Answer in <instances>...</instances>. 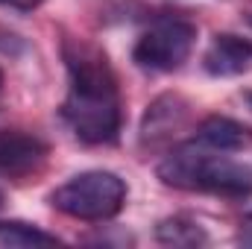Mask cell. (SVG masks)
I'll return each instance as SVG.
<instances>
[{
    "label": "cell",
    "mask_w": 252,
    "mask_h": 249,
    "mask_svg": "<svg viewBox=\"0 0 252 249\" xmlns=\"http://www.w3.org/2000/svg\"><path fill=\"white\" fill-rule=\"evenodd\" d=\"M47 158V144L21 129H0V176L3 179H24L35 173Z\"/></svg>",
    "instance_id": "5b68a950"
},
{
    "label": "cell",
    "mask_w": 252,
    "mask_h": 249,
    "mask_svg": "<svg viewBox=\"0 0 252 249\" xmlns=\"http://www.w3.org/2000/svg\"><path fill=\"white\" fill-rule=\"evenodd\" d=\"M238 241L244 244V247H252V211L241 220V232H238Z\"/></svg>",
    "instance_id": "7c38bea8"
},
{
    "label": "cell",
    "mask_w": 252,
    "mask_h": 249,
    "mask_svg": "<svg viewBox=\"0 0 252 249\" xmlns=\"http://www.w3.org/2000/svg\"><path fill=\"white\" fill-rule=\"evenodd\" d=\"M250 100H252V97H250Z\"/></svg>",
    "instance_id": "2e32d148"
},
{
    "label": "cell",
    "mask_w": 252,
    "mask_h": 249,
    "mask_svg": "<svg viewBox=\"0 0 252 249\" xmlns=\"http://www.w3.org/2000/svg\"><path fill=\"white\" fill-rule=\"evenodd\" d=\"M67 97L62 103V121L70 132L91 147L115 144L121 135V88L109 56L82 38H64Z\"/></svg>",
    "instance_id": "6da1fadb"
},
{
    "label": "cell",
    "mask_w": 252,
    "mask_h": 249,
    "mask_svg": "<svg viewBox=\"0 0 252 249\" xmlns=\"http://www.w3.org/2000/svg\"><path fill=\"white\" fill-rule=\"evenodd\" d=\"M0 85H3V70H0Z\"/></svg>",
    "instance_id": "4fadbf2b"
},
{
    "label": "cell",
    "mask_w": 252,
    "mask_h": 249,
    "mask_svg": "<svg viewBox=\"0 0 252 249\" xmlns=\"http://www.w3.org/2000/svg\"><path fill=\"white\" fill-rule=\"evenodd\" d=\"M202 67L211 76H241L252 70V38L235 35V32H220L211 38Z\"/></svg>",
    "instance_id": "8992f818"
},
{
    "label": "cell",
    "mask_w": 252,
    "mask_h": 249,
    "mask_svg": "<svg viewBox=\"0 0 252 249\" xmlns=\"http://www.w3.org/2000/svg\"><path fill=\"white\" fill-rule=\"evenodd\" d=\"M156 238H158V244H164V247H205V244H208L205 229H202L196 220L182 217V214L161 220V223L156 226Z\"/></svg>",
    "instance_id": "9c48e42d"
},
{
    "label": "cell",
    "mask_w": 252,
    "mask_h": 249,
    "mask_svg": "<svg viewBox=\"0 0 252 249\" xmlns=\"http://www.w3.org/2000/svg\"><path fill=\"white\" fill-rule=\"evenodd\" d=\"M0 244L18 249H38V247H56L59 238L47 235V232H41L30 223H21V220H3L0 223Z\"/></svg>",
    "instance_id": "30bf717a"
},
{
    "label": "cell",
    "mask_w": 252,
    "mask_h": 249,
    "mask_svg": "<svg viewBox=\"0 0 252 249\" xmlns=\"http://www.w3.org/2000/svg\"><path fill=\"white\" fill-rule=\"evenodd\" d=\"M44 0H0V6H9V9H18V12H32L38 9Z\"/></svg>",
    "instance_id": "8fae6325"
},
{
    "label": "cell",
    "mask_w": 252,
    "mask_h": 249,
    "mask_svg": "<svg viewBox=\"0 0 252 249\" xmlns=\"http://www.w3.org/2000/svg\"><path fill=\"white\" fill-rule=\"evenodd\" d=\"M185 118H188V103H185L182 97H176V94L158 97V100L147 109V115H144V126H141L144 144L150 141V147H156L158 141L176 135V129L185 124Z\"/></svg>",
    "instance_id": "52a82bcc"
},
{
    "label": "cell",
    "mask_w": 252,
    "mask_h": 249,
    "mask_svg": "<svg viewBox=\"0 0 252 249\" xmlns=\"http://www.w3.org/2000/svg\"><path fill=\"white\" fill-rule=\"evenodd\" d=\"M196 141L211 147V150H220V153H238V150L252 144V132L250 126L238 124L232 118L211 115L196 126Z\"/></svg>",
    "instance_id": "ba28073f"
},
{
    "label": "cell",
    "mask_w": 252,
    "mask_h": 249,
    "mask_svg": "<svg viewBox=\"0 0 252 249\" xmlns=\"http://www.w3.org/2000/svg\"><path fill=\"white\" fill-rule=\"evenodd\" d=\"M50 202L62 214L85 223L112 220L126 202V182L112 170H85L56 187Z\"/></svg>",
    "instance_id": "3957f363"
},
{
    "label": "cell",
    "mask_w": 252,
    "mask_h": 249,
    "mask_svg": "<svg viewBox=\"0 0 252 249\" xmlns=\"http://www.w3.org/2000/svg\"><path fill=\"white\" fill-rule=\"evenodd\" d=\"M158 179L170 187L190 190V193H211V196H229L244 199L252 196V167L244 161H232L220 156V150L211 147H176L167 153V158L158 164Z\"/></svg>",
    "instance_id": "7a4b0ae2"
},
{
    "label": "cell",
    "mask_w": 252,
    "mask_h": 249,
    "mask_svg": "<svg viewBox=\"0 0 252 249\" xmlns=\"http://www.w3.org/2000/svg\"><path fill=\"white\" fill-rule=\"evenodd\" d=\"M247 21H250V27H252V15H250V18H247Z\"/></svg>",
    "instance_id": "5bb4252c"
},
{
    "label": "cell",
    "mask_w": 252,
    "mask_h": 249,
    "mask_svg": "<svg viewBox=\"0 0 252 249\" xmlns=\"http://www.w3.org/2000/svg\"><path fill=\"white\" fill-rule=\"evenodd\" d=\"M196 44V27L185 18H161L150 30H144L132 47V59L138 67L153 73H167L188 62Z\"/></svg>",
    "instance_id": "277c9868"
},
{
    "label": "cell",
    "mask_w": 252,
    "mask_h": 249,
    "mask_svg": "<svg viewBox=\"0 0 252 249\" xmlns=\"http://www.w3.org/2000/svg\"><path fill=\"white\" fill-rule=\"evenodd\" d=\"M0 205H3V193H0Z\"/></svg>",
    "instance_id": "9a60e30c"
}]
</instances>
